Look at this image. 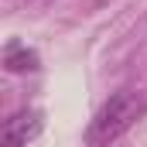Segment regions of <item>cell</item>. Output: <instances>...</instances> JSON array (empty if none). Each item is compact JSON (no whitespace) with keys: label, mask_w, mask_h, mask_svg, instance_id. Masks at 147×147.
I'll use <instances>...</instances> for the list:
<instances>
[{"label":"cell","mask_w":147,"mask_h":147,"mask_svg":"<svg viewBox=\"0 0 147 147\" xmlns=\"http://www.w3.org/2000/svg\"><path fill=\"white\" fill-rule=\"evenodd\" d=\"M140 103H137V96H130V92H116L110 96L99 113L89 120V130H86V144L89 147H110L123 130H130V123L140 116Z\"/></svg>","instance_id":"obj_1"},{"label":"cell","mask_w":147,"mask_h":147,"mask_svg":"<svg viewBox=\"0 0 147 147\" xmlns=\"http://www.w3.org/2000/svg\"><path fill=\"white\" fill-rule=\"evenodd\" d=\"M41 130H45V116H41V110H17L10 120H3L0 147H28L31 140H38Z\"/></svg>","instance_id":"obj_2"},{"label":"cell","mask_w":147,"mask_h":147,"mask_svg":"<svg viewBox=\"0 0 147 147\" xmlns=\"http://www.w3.org/2000/svg\"><path fill=\"white\" fill-rule=\"evenodd\" d=\"M3 69L7 72H38L41 69V58H38V51H31L28 45L10 41L7 51H3Z\"/></svg>","instance_id":"obj_3"}]
</instances>
